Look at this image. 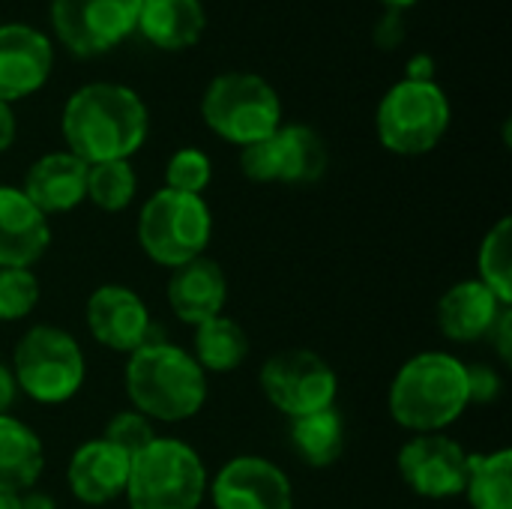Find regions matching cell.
<instances>
[{
	"label": "cell",
	"instance_id": "17",
	"mask_svg": "<svg viewBox=\"0 0 512 509\" xmlns=\"http://www.w3.org/2000/svg\"><path fill=\"white\" fill-rule=\"evenodd\" d=\"M48 243V216L18 186H0V267H33Z\"/></svg>",
	"mask_w": 512,
	"mask_h": 509
},
{
	"label": "cell",
	"instance_id": "13",
	"mask_svg": "<svg viewBox=\"0 0 512 509\" xmlns=\"http://www.w3.org/2000/svg\"><path fill=\"white\" fill-rule=\"evenodd\" d=\"M207 495L216 509H294L288 474L261 456H237L210 480Z\"/></svg>",
	"mask_w": 512,
	"mask_h": 509
},
{
	"label": "cell",
	"instance_id": "34",
	"mask_svg": "<svg viewBox=\"0 0 512 509\" xmlns=\"http://www.w3.org/2000/svg\"><path fill=\"white\" fill-rule=\"evenodd\" d=\"M405 78L408 81H438L435 78V60L429 54H414L405 66Z\"/></svg>",
	"mask_w": 512,
	"mask_h": 509
},
{
	"label": "cell",
	"instance_id": "9",
	"mask_svg": "<svg viewBox=\"0 0 512 509\" xmlns=\"http://www.w3.org/2000/svg\"><path fill=\"white\" fill-rule=\"evenodd\" d=\"M261 393L288 420L336 405V369L309 348H288L273 354L258 372Z\"/></svg>",
	"mask_w": 512,
	"mask_h": 509
},
{
	"label": "cell",
	"instance_id": "4",
	"mask_svg": "<svg viewBox=\"0 0 512 509\" xmlns=\"http://www.w3.org/2000/svg\"><path fill=\"white\" fill-rule=\"evenodd\" d=\"M201 456L177 438H156L129 462V509H201L207 498Z\"/></svg>",
	"mask_w": 512,
	"mask_h": 509
},
{
	"label": "cell",
	"instance_id": "11",
	"mask_svg": "<svg viewBox=\"0 0 512 509\" xmlns=\"http://www.w3.org/2000/svg\"><path fill=\"white\" fill-rule=\"evenodd\" d=\"M327 165V144L306 123H282L270 138L240 150V171L255 183L303 186L321 180Z\"/></svg>",
	"mask_w": 512,
	"mask_h": 509
},
{
	"label": "cell",
	"instance_id": "18",
	"mask_svg": "<svg viewBox=\"0 0 512 509\" xmlns=\"http://www.w3.org/2000/svg\"><path fill=\"white\" fill-rule=\"evenodd\" d=\"M165 294H168L171 312L183 324L198 327V324L222 315V309L228 303V279H225V270L213 258L201 255V258H192L171 270Z\"/></svg>",
	"mask_w": 512,
	"mask_h": 509
},
{
	"label": "cell",
	"instance_id": "33",
	"mask_svg": "<svg viewBox=\"0 0 512 509\" xmlns=\"http://www.w3.org/2000/svg\"><path fill=\"white\" fill-rule=\"evenodd\" d=\"M489 339L495 342V351L504 363L512 360V306L501 312V318L495 321V327L489 330Z\"/></svg>",
	"mask_w": 512,
	"mask_h": 509
},
{
	"label": "cell",
	"instance_id": "30",
	"mask_svg": "<svg viewBox=\"0 0 512 509\" xmlns=\"http://www.w3.org/2000/svg\"><path fill=\"white\" fill-rule=\"evenodd\" d=\"M159 435H156V426L153 420H147L141 411H117L108 423H105V432H102V441H108L111 447H117L120 453H126L129 459L138 456L147 444H153Z\"/></svg>",
	"mask_w": 512,
	"mask_h": 509
},
{
	"label": "cell",
	"instance_id": "22",
	"mask_svg": "<svg viewBox=\"0 0 512 509\" xmlns=\"http://www.w3.org/2000/svg\"><path fill=\"white\" fill-rule=\"evenodd\" d=\"M45 471L39 435L12 414H0V495L30 492Z\"/></svg>",
	"mask_w": 512,
	"mask_h": 509
},
{
	"label": "cell",
	"instance_id": "23",
	"mask_svg": "<svg viewBox=\"0 0 512 509\" xmlns=\"http://www.w3.org/2000/svg\"><path fill=\"white\" fill-rule=\"evenodd\" d=\"M192 357L204 372H234L249 357V336L234 318L216 315L195 327Z\"/></svg>",
	"mask_w": 512,
	"mask_h": 509
},
{
	"label": "cell",
	"instance_id": "39",
	"mask_svg": "<svg viewBox=\"0 0 512 509\" xmlns=\"http://www.w3.org/2000/svg\"><path fill=\"white\" fill-rule=\"evenodd\" d=\"M0 509H21L15 495H0Z\"/></svg>",
	"mask_w": 512,
	"mask_h": 509
},
{
	"label": "cell",
	"instance_id": "36",
	"mask_svg": "<svg viewBox=\"0 0 512 509\" xmlns=\"http://www.w3.org/2000/svg\"><path fill=\"white\" fill-rule=\"evenodd\" d=\"M15 399H18V387H15L12 369L6 363H0V414H9Z\"/></svg>",
	"mask_w": 512,
	"mask_h": 509
},
{
	"label": "cell",
	"instance_id": "31",
	"mask_svg": "<svg viewBox=\"0 0 512 509\" xmlns=\"http://www.w3.org/2000/svg\"><path fill=\"white\" fill-rule=\"evenodd\" d=\"M501 396V378L492 366H468V399L471 405H486Z\"/></svg>",
	"mask_w": 512,
	"mask_h": 509
},
{
	"label": "cell",
	"instance_id": "37",
	"mask_svg": "<svg viewBox=\"0 0 512 509\" xmlns=\"http://www.w3.org/2000/svg\"><path fill=\"white\" fill-rule=\"evenodd\" d=\"M18 507L21 509H57V504L45 495V492H36V489H30V492H24V495H18Z\"/></svg>",
	"mask_w": 512,
	"mask_h": 509
},
{
	"label": "cell",
	"instance_id": "16",
	"mask_svg": "<svg viewBox=\"0 0 512 509\" xmlns=\"http://www.w3.org/2000/svg\"><path fill=\"white\" fill-rule=\"evenodd\" d=\"M129 462L132 459L126 453H120L102 438H93L81 444L69 459V468H66L69 492L87 507L111 504L120 495H126Z\"/></svg>",
	"mask_w": 512,
	"mask_h": 509
},
{
	"label": "cell",
	"instance_id": "38",
	"mask_svg": "<svg viewBox=\"0 0 512 509\" xmlns=\"http://www.w3.org/2000/svg\"><path fill=\"white\" fill-rule=\"evenodd\" d=\"M381 3H384V9H387V12H405V9L417 6L420 0H381Z\"/></svg>",
	"mask_w": 512,
	"mask_h": 509
},
{
	"label": "cell",
	"instance_id": "14",
	"mask_svg": "<svg viewBox=\"0 0 512 509\" xmlns=\"http://www.w3.org/2000/svg\"><path fill=\"white\" fill-rule=\"evenodd\" d=\"M54 69V42L30 24H0V102L12 105L45 87Z\"/></svg>",
	"mask_w": 512,
	"mask_h": 509
},
{
	"label": "cell",
	"instance_id": "27",
	"mask_svg": "<svg viewBox=\"0 0 512 509\" xmlns=\"http://www.w3.org/2000/svg\"><path fill=\"white\" fill-rule=\"evenodd\" d=\"M138 177L129 159L87 165V201L105 213H120L135 201Z\"/></svg>",
	"mask_w": 512,
	"mask_h": 509
},
{
	"label": "cell",
	"instance_id": "21",
	"mask_svg": "<svg viewBox=\"0 0 512 509\" xmlns=\"http://www.w3.org/2000/svg\"><path fill=\"white\" fill-rule=\"evenodd\" d=\"M207 30L201 0H141L135 33L159 51H186Z\"/></svg>",
	"mask_w": 512,
	"mask_h": 509
},
{
	"label": "cell",
	"instance_id": "2",
	"mask_svg": "<svg viewBox=\"0 0 512 509\" xmlns=\"http://www.w3.org/2000/svg\"><path fill=\"white\" fill-rule=\"evenodd\" d=\"M390 417L414 432L450 429L468 408V366L447 351H423L402 363L390 384Z\"/></svg>",
	"mask_w": 512,
	"mask_h": 509
},
{
	"label": "cell",
	"instance_id": "1",
	"mask_svg": "<svg viewBox=\"0 0 512 509\" xmlns=\"http://www.w3.org/2000/svg\"><path fill=\"white\" fill-rule=\"evenodd\" d=\"M60 132L84 165L132 159L150 135V111L132 87L90 81L66 99Z\"/></svg>",
	"mask_w": 512,
	"mask_h": 509
},
{
	"label": "cell",
	"instance_id": "32",
	"mask_svg": "<svg viewBox=\"0 0 512 509\" xmlns=\"http://www.w3.org/2000/svg\"><path fill=\"white\" fill-rule=\"evenodd\" d=\"M375 42L384 51H393L405 42V18L402 12H384V18L375 27Z\"/></svg>",
	"mask_w": 512,
	"mask_h": 509
},
{
	"label": "cell",
	"instance_id": "35",
	"mask_svg": "<svg viewBox=\"0 0 512 509\" xmlns=\"http://www.w3.org/2000/svg\"><path fill=\"white\" fill-rule=\"evenodd\" d=\"M15 135H18V120H15V111L12 105L0 102V153L9 150L15 144Z\"/></svg>",
	"mask_w": 512,
	"mask_h": 509
},
{
	"label": "cell",
	"instance_id": "24",
	"mask_svg": "<svg viewBox=\"0 0 512 509\" xmlns=\"http://www.w3.org/2000/svg\"><path fill=\"white\" fill-rule=\"evenodd\" d=\"M291 447L309 468H330L345 453V420L336 405L291 420Z\"/></svg>",
	"mask_w": 512,
	"mask_h": 509
},
{
	"label": "cell",
	"instance_id": "15",
	"mask_svg": "<svg viewBox=\"0 0 512 509\" xmlns=\"http://www.w3.org/2000/svg\"><path fill=\"white\" fill-rule=\"evenodd\" d=\"M87 330L90 336L117 354H135L150 342L147 303L129 285H99L87 297Z\"/></svg>",
	"mask_w": 512,
	"mask_h": 509
},
{
	"label": "cell",
	"instance_id": "19",
	"mask_svg": "<svg viewBox=\"0 0 512 509\" xmlns=\"http://www.w3.org/2000/svg\"><path fill=\"white\" fill-rule=\"evenodd\" d=\"M18 189L45 216L69 213L81 201H87V165L69 150L45 153L27 168L24 183Z\"/></svg>",
	"mask_w": 512,
	"mask_h": 509
},
{
	"label": "cell",
	"instance_id": "26",
	"mask_svg": "<svg viewBox=\"0 0 512 509\" xmlns=\"http://www.w3.org/2000/svg\"><path fill=\"white\" fill-rule=\"evenodd\" d=\"M501 303L512 306V219H498L480 243L477 276Z\"/></svg>",
	"mask_w": 512,
	"mask_h": 509
},
{
	"label": "cell",
	"instance_id": "20",
	"mask_svg": "<svg viewBox=\"0 0 512 509\" xmlns=\"http://www.w3.org/2000/svg\"><path fill=\"white\" fill-rule=\"evenodd\" d=\"M510 309L480 279H462L447 288L438 303V327L450 342H480L489 336L501 312Z\"/></svg>",
	"mask_w": 512,
	"mask_h": 509
},
{
	"label": "cell",
	"instance_id": "3",
	"mask_svg": "<svg viewBox=\"0 0 512 509\" xmlns=\"http://www.w3.org/2000/svg\"><path fill=\"white\" fill-rule=\"evenodd\" d=\"M126 396L153 423L192 420L207 402V372L171 342H147L126 363Z\"/></svg>",
	"mask_w": 512,
	"mask_h": 509
},
{
	"label": "cell",
	"instance_id": "28",
	"mask_svg": "<svg viewBox=\"0 0 512 509\" xmlns=\"http://www.w3.org/2000/svg\"><path fill=\"white\" fill-rule=\"evenodd\" d=\"M39 303V279L30 267H0V321H21Z\"/></svg>",
	"mask_w": 512,
	"mask_h": 509
},
{
	"label": "cell",
	"instance_id": "12",
	"mask_svg": "<svg viewBox=\"0 0 512 509\" xmlns=\"http://www.w3.org/2000/svg\"><path fill=\"white\" fill-rule=\"evenodd\" d=\"M468 456L471 453L444 432L414 435L399 450V474L420 498H459L468 483Z\"/></svg>",
	"mask_w": 512,
	"mask_h": 509
},
{
	"label": "cell",
	"instance_id": "7",
	"mask_svg": "<svg viewBox=\"0 0 512 509\" xmlns=\"http://www.w3.org/2000/svg\"><path fill=\"white\" fill-rule=\"evenodd\" d=\"M453 120L450 99L438 81H396L378 102L375 129L384 150L396 156L432 153Z\"/></svg>",
	"mask_w": 512,
	"mask_h": 509
},
{
	"label": "cell",
	"instance_id": "5",
	"mask_svg": "<svg viewBox=\"0 0 512 509\" xmlns=\"http://www.w3.org/2000/svg\"><path fill=\"white\" fill-rule=\"evenodd\" d=\"M201 117L216 138L243 150L282 126V99L264 75L222 72L201 96Z\"/></svg>",
	"mask_w": 512,
	"mask_h": 509
},
{
	"label": "cell",
	"instance_id": "8",
	"mask_svg": "<svg viewBox=\"0 0 512 509\" xmlns=\"http://www.w3.org/2000/svg\"><path fill=\"white\" fill-rule=\"evenodd\" d=\"M213 237V213L201 195L174 189L153 192L138 213V243L159 267H180L201 258Z\"/></svg>",
	"mask_w": 512,
	"mask_h": 509
},
{
	"label": "cell",
	"instance_id": "10",
	"mask_svg": "<svg viewBox=\"0 0 512 509\" xmlns=\"http://www.w3.org/2000/svg\"><path fill=\"white\" fill-rule=\"evenodd\" d=\"M138 9L141 0H51V30L69 54L99 57L135 33Z\"/></svg>",
	"mask_w": 512,
	"mask_h": 509
},
{
	"label": "cell",
	"instance_id": "25",
	"mask_svg": "<svg viewBox=\"0 0 512 509\" xmlns=\"http://www.w3.org/2000/svg\"><path fill=\"white\" fill-rule=\"evenodd\" d=\"M471 509H512V450L501 447L492 453L468 456L465 492Z\"/></svg>",
	"mask_w": 512,
	"mask_h": 509
},
{
	"label": "cell",
	"instance_id": "29",
	"mask_svg": "<svg viewBox=\"0 0 512 509\" xmlns=\"http://www.w3.org/2000/svg\"><path fill=\"white\" fill-rule=\"evenodd\" d=\"M213 180V165L210 156L198 147H183L171 153L165 165V189L186 192V195H201Z\"/></svg>",
	"mask_w": 512,
	"mask_h": 509
},
{
	"label": "cell",
	"instance_id": "6",
	"mask_svg": "<svg viewBox=\"0 0 512 509\" xmlns=\"http://www.w3.org/2000/svg\"><path fill=\"white\" fill-rule=\"evenodd\" d=\"M9 369L18 393L39 405L69 402L87 378V360L78 339L51 324H36L18 339Z\"/></svg>",
	"mask_w": 512,
	"mask_h": 509
}]
</instances>
